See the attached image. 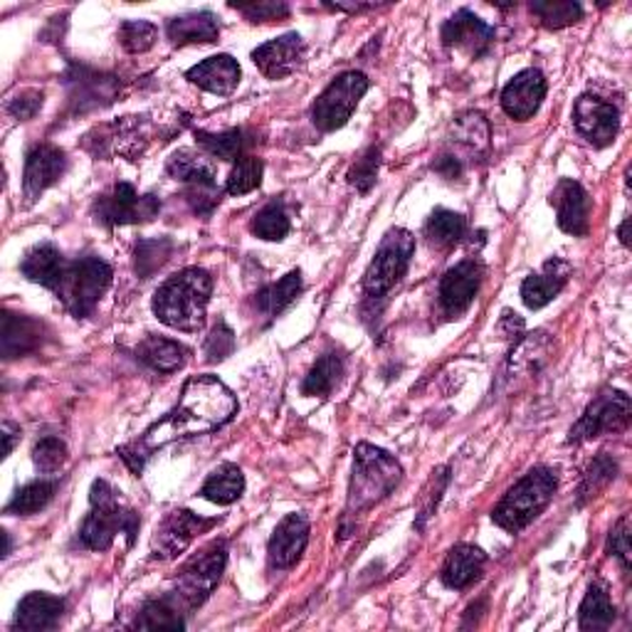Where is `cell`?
Listing matches in <instances>:
<instances>
[{
  "mask_svg": "<svg viewBox=\"0 0 632 632\" xmlns=\"http://www.w3.org/2000/svg\"><path fill=\"white\" fill-rule=\"evenodd\" d=\"M55 490L57 484L47 480H35L31 484H25L23 490L15 492V497L5 507V514H13V517H31V514H37L53 502Z\"/></svg>",
  "mask_w": 632,
  "mask_h": 632,
  "instance_id": "obj_37",
  "label": "cell"
},
{
  "mask_svg": "<svg viewBox=\"0 0 632 632\" xmlns=\"http://www.w3.org/2000/svg\"><path fill=\"white\" fill-rule=\"evenodd\" d=\"M301 287H304V281H301V272L299 269L289 272V275L275 281V285H269L260 291L257 309L267 317H279L281 311H285L291 301L301 295Z\"/></svg>",
  "mask_w": 632,
  "mask_h": 632,
  "instance_id": "obj_34",
  "label": "cell"
},
{
  "mask_svg": "<svg viewBox=\"0 0 632 632\" xmlns=\"http://www.w3.org/2000/svg\"><path fill=\"white\" fill-rule=\"evenodd\" d=\"M166 35L173 45H210L218 43L220 37V23L218 18L210 11H196L186 13L169 21Z\"/></svg>",
  "mask_w": 632,
  "mask_h": 632,
  "instance_id": "obj_25",
  "label": "cell"
},
{
  "mask_svg": "<svg viewBox=\"0 0 632 632\" xmlns=\"http://www.w3.org/2000/svg\"><path fill=\"white\" fill-rule=\"evenodd\" d=\"M250 230H252V235H257L260 240H269V242L285 240L291 230V222H289L285 206L277 200L267 203V206L262 208L255 218H252Z\"/></svg>",
  "mask_w": 632,
  "mask_h": 632,
  "instance_id": "obj_38",
  "label": "cell"
},
{
  "mask_svg": "<svg viewBox=\"0 0 632 632\" xmlns=\"http://www.w3.org/2000/svg\"><path fill=\"white\" fill-rule=\"evenodd\" d=\"M196 141L203 146V151L220 161H240L242 149H245V139H242L240 129H230L220 134L196 131Z\"/></svg>",
  "mask_w": 632,
  "mask_h": 632,
  "instance_id": "obj_40",
  "label": "cell"
},
{
  "mask_svg": "<svg viewBox=\"0 0 632 632\" xmlns=\"http://www.w3.org/2000/svg\"><path fill=\"white\" fill-rule=\"evenodd\" d=\"M173 252V240L171 238H153V240H141L136 245L134 252V269L141 279H149L153 272H159L166 265Z\"/></svg>",
  "mask_w": 632,
  "mask_h": 632,
  "instance_id": "obj_39",
  "label": "cell"
},
{
  "mask_svg": "<svg viewBox=\"0 0 632 632\" xmlns=\"http://www.w3.org/2000/svg\"><path fill=\"white\" fill-rule=\"evenodd\" d=\"M134 628H139V630H183L186 628V620L181 618V612L176 606H173L171 598H159V600L146 602L139 616H136V620H134Z\"/></svg>",
  "mask_w": 632,
  "mask_h": 632,
  "instance_id": "obj_36",
  "label": "cell"
},
{
  "mask_svg": "<svg viewBox=\"0 0 632 632\" xmlns=\"http://www.w3.org/2000/svg\"><path fill=\"white\" fill-rule=\"evenodd\" d=\"M230 8L240 11L250 23H269V21H285V18H289V5L275 3V0H257V3H230Z\"/></svg>",
  "mask_w": 632,
  "mask_h": 632,
  "instance_id": "obj_48",
  "label": "cell"
},
{
  "mask_svg": "<svg viewBox=\"0 0 632 632\" xmlns=\"http://www.w3.org/2000/svg\"><path fill=\"white\" fill-rule=\"evenodd\" d=\"M543 96H547V77L529 67V70L519 72L502 90V110L507 112L512 119L527 122L539 112Z\"/></svg>",
  "mask_w": 632,
  "mask_h": 632,
  "instance_id": "obj_19",
  "label": "cell"
},
{
  "mask_svg": "<svg viewBox=\"0 0 632 632\" xmlns=\"http://www.w3.org/2000/svg\"><path fill=\"white\" fill-rule=\"evenodd\" d=\"M616 620V606H612L610 593L602 583H590L586 598L578 608V625L581 630H608Z\"/></svg>",
  "mask_w": 632,
  "mask_h": 632,
  "instance_id": "obj_31",
  "label": "cell"
},
{
  "mask_svg": "<svg viewBox=\"0 0 632 632\" xmlns=\"http://www.w3.org/2000/svg\"><path fill=\"white\" fill-rule=\"evenodd\" d=\"M452 136L457 143L467 146L472 151H484L490 146V122L484 119V114L480 112H467L452 126Z\"/></svg>",
  "mask_w": 632,
  "mask_h": 632,
  "instance_id": "obj_42",
  "label": "cell"
},
{
  "mask_svg": "<svg viewBox=\"0 0 632 632\" xmlns=\"http://www.w3.org/2000/svg\"><path fill=\"white\" fill-rule=\"evenodd\" d=\"M186 80L210 94L228 96L240 84V65L230 55H212L208 60L191 67Z\"/></svg>",
  "mask_w": 632,
  "mask_h": 632,
  "instance_id": "obj_22",
  "label": "cell"
},
{
  "mask_svg": "<svg viewBox=\"0 0 632 632\" xmlns=\"http://www.w3.org/2000/svg\"><path fill=\"white\" fill-rule=\"evenodd\" d=\"M242 492H245V474H242L238 464L228 462L220 464L206 480V484L200 487V497L220 504V507H228V504L242 497Z\"/></svg>",
  "mask_w": 632,
  "mask_h": 632,
  "instance_id": "obj_30",
  "label": "cell"
},
{
  "mask_svg": "<svg viewBox=\"0 0 632 632\" xmlns=\"http://www.w3.org/2000/svg\"><path fill=\"white\" fill-rule=\"evenodd\" d=\"M65 612V600L47 593H27L18 606L13 630L23 632H43L57 628Z\"/></svg>",
  "mask_w": 632,
  "mask_h": 632,
  "instance_id": "obj_24",
  "label": "cell"
},
{
  "mask_svg": "<svg viewBox=\"0 0 632 632\" xmlns=\"http://www.w3.org/2000/svg\"><path fill=\"white\" fill-rule=\"evenodd\" d=\"M65 265H67V260L60 250L53 245H37L23 257L21 272L25 275V279H31L35 281V285L55 291L57 281H60L62 277Z\"/></svg>",
  "mask_w": 632,
  "mask_h": 632,
  "instance_id": "obj_28",
  "label": "cell"
},
{
  "mask_svg": "<svg viewBox=\"0 0 632 632\" xmlns=\"http://www.w3.org/2000/svg\"><path fill=\"white\" fill-rule=\"evenodd\" d=\"M413 252H415L413 232H407L403 228L388 230L364 275L366 297L371 299L386 297L388 291L405 277L407 267H411Z\"/></svg>",
  "mask_w": 632,
  "mask_h": 632,
  "instance_id": "obj_7",
  "label": "cell"
},
{
  "mask_svg": "<svg viewBox=\"0 0 632 632\" xmlns=\"http://www.w3.org/2000/svg\"><path fill=\"white\" fill-rule=\"evenodd\" d=\"M18 435H21V430H18V427H15L13 423H5V425H3V457H8V455L13 452Z\"/></svg>",
  "mask_w": 632,
  "mask_h": 632,
  "instance_id": "obj_53",
  "label": "cell"
},
{
  "mask_svg": "<svg viewBox=\"0 0 632 632\" xmlns=\"http://www.w3.org/2000/svg\"><path fill=\"white\" fill-rule=\"evenodd\" d=\"M403 480V467L391 452L361 443L354 452V474L348 487V514H361L386 499Z\"/></svg>",
  "mask_w": 632,
  "mask_h": 632,
  "instance_id": "obj_3",
  "label": "cell"
},
{
  "mask_svg": "<svg viewBox=\"0 0 632 632\" xmlns=\"http://www.w3.org/2000/svg\"><path fill=\"white\" fill-rule=\"evenodd\" d=\"M551 206L559 212V228L573 238L588 235L590 228V198L586 188L573 179H561L551 193Z\"/></svg>",
  "mask_w": 632,
  "mask_h": 632,
  "instance_id": "obj_18",
  "label": "cell"
},
{
  "mask_svg": "<svg viewBox=\"0 0 632 632\" xmlns=\"http://www.w3.org/2000/svg\"><path fill=\"white\" fill-rule=\"evenodd\" d=\"M433 169L447 181H455V179L462 176V161L457 159V156H452V153L437 156V159L433 161Z\"/></svg>",
  "mask_w": 632,
  "mask_h": 632,
  "instance_id": "obj_52",
  "label": "cell"
},
{
  "mask_svg": "<svg viewBox=\"0 0 632 632\" xmlns=\"http://www.w3.org/2000/svg\"><path fill=\"white\" fill-rule=\"evenodd\" d=\"M90 502L92 509L80 527L82 547L92 551H106L114 543L116 533H126V541L131 547L136 533H139V514L122 507V502L116 499V492L104 480L92 482Z\"/></svg>",
  "mask_w": 632,
  "mask_h": 632,
  "instance_id": "obj_4",
  "label": "cell"
},
{
  "mask_svg": "<svg viewBox=\"0 0 632 632\" xmlns=\"http://www.w3.org/2000/svg\"><path fill=\"white\" fill-rule=\"evenodd\" d=\"M440 35L447 47H457L472 57H484L494 43V27L467 8L457 11L450 21H445Z\"/></svg>",
  "mask_w": 632,
  "mask_h": 632,
  "instance_id": "obj_17",
  "label": "cell"
},
{
  "mask_svg": "<svg viewBox=\"0 0 632 632\" xmlns=\"http://www.w3.org/2000/svg\"><path fill=\"white\" fill-rule=\"evenodd\" d=\"M304 55L307 45L301 41V35L287 33L277 37V41L260 45L257 50L252 53V62L257 65V70L265 74L267 80H285V77L299 70Z\"/></svg>",
  "mask_w": 632,
  "mask_h": 632,
  "instance_id": "obj_16",
  "label": "cell"
},
{
  "mask_svg": "<svg viewBox=\"0 0 632 632\" xmlns=\"http://www.w3.org/2000/svg\"><path fill=\"white\" fill-rule=\"evenodd\" d=\"M571 277V265L559 257L549 260L539 275H529L521 281V301L529 309H543L561 295Z\"/></svg>",
  "mask_w": 632,
  "mask_h": 632,
  "instance_id": "obj_23",
  "label": "cell"
},
{
  "mask_svg": "<svg viewBox=\"0 0 632 632\" xmlns=\"http://www.w3.org/2000/svg\"><path fill=\"white\" fill-rule=\"evenodd\" d=\"M632 415L630 395L618 388H602L586 407V413L578 417V423L571 427L568 443H586L602 433L625 430Z\"/></svg>",
  "mask_w": 632,
  "mask_h": 632,
  "instance_id": "obj_10",
  "label": "cell"
},
{
  "mask_svg": "<svg viewBox=\"0 0 632 632\" xmlns=\"http://www.w3.org/2000/svg\"><path fill=\"white\" fill-rule=\"evenodd\" d=\"M166 173L183 186H196V183H216V169L208 159L193 153L188 149L176 151L166 163Z\"/></svg>",
  "mask_w": 632,
  "mask_h": 632,
  "instance_id": "obj_32",
  "label": "cell"
},
{
  "mask_svg": "<svg viewBox=\"0 0 632 632\" xmlns=\"http://www.w3.org/2000/svg\"><path fill=\"white\" fill-rule=\"evenodd\" d=\"M226 563H228L226 539L210 541L206 549L196 553V556H193L186 566L179 571L176 596L191 608L203 606L220 583L222 571H226Z\"/></svg>",
  "mask_w": 632,
  "mask_h": 632,
  "instance_id": "obj_9",
  "label": "cell"
},
{
  "mask_svg": "<svg viewBox=\"0 0 632 632\" xmlns=\"http://www.w3.org/2000/svg\"><path fill=\"white\" fill-rule=\"evenodd\" d=\"M378 166H381V146H371V149H366L361 156H358L354 166L348 169L346 173L348 186L366 196V193L376 186Z\"/></svg>",
  "mask_w": 632,
  "mask_h": 632,
  "instance_id": "obj_44",
  "label": "cell"
},
{
  "mask_svg": "<svg viewBox=\"0 0 632 632\" xmlns=\"http://www.w3.org/2000/svg\"><path fill=\"white\" fill-rule=\"evenodd\" d=\"M464 230H467V220L460 216V212L437 208L430 216V220H427L425 235L435 248H452L464 238Z\"/></svg>",
  "mask_w": 632,
  "mask_h": 632,
  "instance_id": "obj_35",
  "label": "cell"
},
{
  "mask_svg": "<svg viewBox=\"0 0 632 632\" xmlns=\"http://www.w3.org/2000/svg\"><path fill=\"white\" fill-rule=\"evenodd\" d=\"M573 124L596 149H606L620 131V110L596 94H583L573 106Z\"/></svg>",
  "mask_w": 632,
  "mask_h": 632,
  "instance_id": "obj_13",
  "label": "cell"
},
{
  "mask_svg": "<svg viewBox=\"0 0 632 632\" xmlns=\"http://www.w3.org/2000/svg\"><path fill=\"white\" fill-rule=\"evenodd\" d=\"M616 474H618V462L608 455H598L596 460H593V464L588 467L586 480H583L578 504H586L588 499L598 497V492L606 490L608 484L616 480Z\"/></svg>",
  "mask_w": 632,
  "mask_h": 632,
  "instance_id": "obj_45",
  "label": "cell"
},
{
  "mask_svg": "<svg viewBox=\"0 0 632 632\" xmlns=\"http://www.w3.org/2000/svg\"><path fill=\"white\" fill-rule=\"evenodd\" d=\"M484 563H487V553L472 547V543H460V547H455L450 556H447L440 578L447 588L462 590L482 576Z\"/></svg>",
  "mask_w": 632,
  "mask_h": 632,
  "instance_id": "obj_26",
  "label": "cell"
},
{
  "mask_svg": "<svg viewBox=\"0 0 632 632\" xmlns=\"http://www.w3.org/2000/svg\"><path fill=\"white\" fill-rule=\"evenodd\" d=\"M480 285H482L480 262L464 260L460 265L447 269L445 277L440 279V289H437V297H440V307L445 314L447 317L464 314L474 297H478Z\"/></svg>",
  "mask_w": 632,
  "mask_h": 632,
  "instance_id": "obj_15",
  "label": "cell"
},
{
  "mask_svg": "<svg viewBox=\"0 0 632 632\" xmlns=\"http://www.w3.org/2000/svg\"><path fill=\"white\" fill-rule=\"evenodd\" d=\"M161 212V200L153 193L139 196L131 183H116L112 193L94 200V218L106 228L151 222Z\"/></svg>",
  "mask_w": 632,
  "mask_h": 632,
  "instance_id": "obj_11",
  "label": "cell"
},
{
  "mask_svg": "<svg viewBox=\"0 0 632 632\" xmlns=\"http://www.w3.org/2000/svg\"><path fill=\"white\" fill-rule=\"evenodd\" d=\"M559 490L556 472L549 467H533L514 487L504 494V499L492 512V521L509 533H519L549 507L553 494Z\"/></svg>",
  "mask_w": 632,
  "mask_h": 632,
  "instance_id": "obj_5",
  "label": "cell"
},
{
  "mask_svg": "<svg viewBox=\"0 0 632 632\" xmlns=\"http://www.w3.org/2000/svg\"><path fill=\"white\" fill-rule=\"evenodd\" d=\"M136 354L146 366H151L159 374H176L188 361V348L163 336H146L136 346Z\"/></svg>",
  "mask_w": 632,
  "mask_h": 632,
  "instance_id": "obj_29",
  "label": "cell"
},
{
  "mask_svg": "<svg viewBox=\"0 0 632 632\" xmlns=\"http://www.w3.org/2000/svg\"><path fill=\"white\" fill-rule=\"evenodd\" d=\"M45 344V324L33 317L11 314L3 311V329H0V352L3 358H18L37 352Z\"/></svg>",
  "mask_w": 632,
  "mask_h": 632,
  "instance_id": "obj_21",
  "label": "cell"
},
{
  "mask_svg": "<svg viewBox=\"0 0 632 632\" xmlns=\"http://www.w3.org/2000/svg\"><path fill=\"white\" fill-rule=\"evenodd\" d=\"M262 173H265V163L255 159V156H242V159L230 171L226 191L230 193V196H245V193L260 188Z\"/></svg>",
  "mask_w": 632,
  "mask_h": 632,
  "instance_id": "obj_43",
  "label": "cell"
},
{
  "mask_svg": "<svg viewBox=\"0 0 632 632\" xmlns=\"http://www.w3.org/2000/svg\"><path fill=\"white\" fill-rule=\"evenodd\" d=\"M33 462L41 472H57L67 462V445L60 437H43L33 447Z\"/></svg>",
  "mask_w": 632,
  "mask_h": 632,
  "instance_id": "obj_47",
  "label": "cell"
},
{
  "mask_svg": "<svg viewBox=\"0 0 632 632\" xmlns=\"http://www.w3.org/2000/svg\"><path fill=\"white\" fill-rule=\"evenodd\" d=\"M112 277V267L102 257L87 255L72 262L67 260L62 277L55 287V297L74 319H87L106 295Z\"/></svg>",
  "mask_w": 632,
  "mask_h": 632,
  "instance_id": "obj_6",
  "label": "cell"
},
{
  "mask_svg": "<svg viewBox=\"0 0 632 632\" xmlns=\"http://www.w3.org/2000/svg\"><path fill=\"white\" fill-rule=\"evenodd\" d=\"M232 352H235V334H232V329L226 322H218L210 336L206 338L203 356H206L208 364H216L222 361V358H228Z\"/></svg>",
  "mask_w": 632,
  "mask_h": 632,
  "instance_id": "obj_49",
  "label": "cell"
},
{
  "mask_svg": "<svg viewBox=\"0 0 632 632\" xmlns=\"http://www.w3.org/2000/svg\"><path fill=\"white\" fill-rule=\"evenodd\" d=\"M67 84H70V102L74 104L77 112H87L112 102L116 92L112 77H102L84 70V67H74V72L67 77Z\"/></svg>",
  "mask_w": 632,
  "mask_h": 632,
  "instance_id": "obj_27",
  "label": "cell"
},
{
  "mask_svg": "<svg viewBox=\"0 0 632 632\" xmlns=\"http://www.w3.org/2000/svg\"><path fill=\"white\" fill-rule=\"evenodd\" d=\"M41 110H43V92H35V90H25L8 102V112L21 122L33 119V116Z\"/></svg>",
  "mask_w": 632,
  "mask_h": 632,
  "instance_id": "obj_51",
  "label": "cell"
},
{
  "mask_svg": "<svg viewBox=\"0 0 632 632\" xmlns=\"http://www.w3.org/2000/svg\"><path fill=\"white\" fill-rule=\"evenodd\" d=\"M212 527H218V519H203L188 509L171 512L151 539L153 559L161 561L176 559L179 553L186 551L191 543L196 541V537H200L203 531H210Z\"/></svg>",
  "mask_w": 632,
  "mask_h": 632,
  "instance_id": "obj_12",
  "label": "cell"
},
{
  "mask_svg": "<svg viewBox=\"0 0 632 632\" xmlns=\"http://www.w3.org/2000/svg\"><path fill=\"white\" fill-rule=\"evenodd\" d=\"M608 551L622 563V568L625 571L630 568V517L628 514L616 524V529L610 531Z\"/></svg>",
  "mask_w": 632,
  "mask_h": 632,
  "instance_id": "obj_50",
  "label": "cell"
},
{
  "mask_svg": "<svg viewBox=\"0 0 632 632\" xmlns=\"http://www.w3.org/2000/svg\"><path fill=\"white\" fill-rule=\"evenodd\" d=\"M307 543H309L307 514L301 512L287 514V517L277 524V529L267 543L269 563L275 568H291L301 559Z\"/></svg>",
  "mask_w": 632,
  "mask_h": 632,
  "instance_id": "obj_20",
  "label": "cell"
},
{
  "mask_svg": "<svg viewBox=\"0 0 632 632\" xmlns=\"http://www.w3.org/2000/svg\"><path fill=\"white\" fill-rule=\"evenodd\" d=\"M212 279L206 269L188 267L169 277L153 295V314L179 332H198L206 324Z\"/></svg>",
  "mask_w": 632,
  "mask_h": 632,
  "instance_id": "obj_2",
  "label": "cell"
},
{
  "mask_svg": "<svg viewBox=\"0 0 632 632\" xmlns=\"http://www.w3.org/2000/svg\"><path fill=\"white\" fill-rule=\"evenodd\" d=\"M67 171V153L53 143H35L25 156V173H23V193L27 203H33L43 193L55 186Z\"/></svg>",
  "mask_w": 632,
  "mask_h": 632,
  "instance_id": "obj_14",
  "label": "cell"
},
{
  "mask_svg": "<svg viewBox=\"0 0 632 632\" xmlns=\"http://www.w3.org/2000/svg\"><path fill=\"white\" fill-rule=\"evenodd\" d=\"M156 37H159V31H156V25L149 21H124L119 27V41L124 50L131 55L151 50L156 45Z\"/></svg>",
  "mask_w": 632,
  "mask_h": 632,
  "instance_id": "obj_46",
  "label": "cell"
},
{
  "mask_svg": "<svg viewBox=\"0 0 632 632\" xmlns=\"http://www.w3.org/2000/svg\"><path fill=\"white\" fill-rule=\"evenodd\" d=\"M531 13L537 15L541 25L549 27V31H561V27H568L581 21L583 8L581 3H573V0H547V3H531Z\"/></svg>",
  "mask_w": 632,
  "mask_h": 632,
  "instance_id": "obj_41",
  "label": "cell"
},
{
  "mask_svg": "<svg viewBox=\"0 0 632 632\" xmlns=\"http://www.w3.org/2000/svg\"><path fill=\"white\" fill-rule=\"evenodd\" d=\"M628 230H630V218H625V222H622L620 226V230H618V238H620V242L622 245H630V238H628Z\"/></svg>",
  "mask_w": 632,
  "mask_h": 632,
  "instance_id": "obj_54",
  "label": "cell"
},
{
  "mask_svg": "<svg viewBox=\"0 0 632 632\" xmlns=\"http://www.w3.org/2000/svg\"><path fill=\"white\" fill-rule=\"evenodd\" d=\"M344 376V356L336 352L324 354L319 361L311 366L304 383H301V393L304 395H329L342 381Z\"/></svg>",
  "mask_w": 632,
  "mask_h": 632,
  "instance_id": "obj_33",
  "label": "cell"
},
{
  "mask_svg": "<svg viewBox=\"0 0 632 632\" xmlns=\"http://www.w3.org/2000/svg\"><path fill=\"white\" fill-rule=\"evenodd\" d=\"M368 92V77L364 72H344L338 74L332 84L319 94V100L311 106V122L319 131H336L352 119L358 102Z\"/></svg>",
  "mask_w": 632,
  "mask_h": 632,
  "instance_id": "obj_8",
  "label": "cell"
},
{
  "mask_svg": "<svg viewBox=\"0 0 632 632\" xmlns=\"http://www.w3.org/2000/svg\"><path fill=\"white\" fill-rule=\"evenodd\" d=\"M235 413L238 401L226 383L218 381L216 376H193L183 386L176 407L163 415L161 421H156L139 440L124 445L119 455L131 467V472L139 474L146 460L159 447L183 440V437L218 430V427L228 425Z\"/></svg>",
  "mask_w": 632,
  "mask_h": 632,
  "instance_id": "obj_1",
  "label": "cell"
}]
</instances>
